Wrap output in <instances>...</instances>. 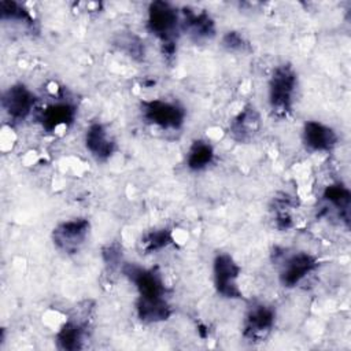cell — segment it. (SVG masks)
Segmentation results:
<instances>
[{"mask_svg":"<svg viewBox=\"0 0 351 351\" xmlns=\"http://www.w3.org/2000/svg\"><path fill=\"white\" fill-rule=\"evenodd\" d=\"M36 101L37 97L33 90L22 82L12 84L1 96V107L7 117L15 123L26 121L33 114Z\"/></svg>","mask_w":351,"mask_h":351,"instance_id":"9c48e42d","label":"cell"},{"mask_svg":"<svg viewBox=\"0 0 351 351\" xmlns=\"http://www.w3.org/2000/svg\"><path fill=\"white\" fill-rule=\"evenodd\" d=\"M77 117V106L70 100H56L44 107L37 115L41 128L53 133L60 128H69L73 125Z\"/></svg>","mask_w":351,"mask_h":351,"instance_id":"4fadbf2b","label":"cell"},{"mask_svg":"<svg viewBox=\"0 0 351 351\" xmlns=\"http://www.w3.org/2000/svg\"><path fill=\"white\" fill-rule=\"evenodd\" d=\"M215 159V149L213 144L204 138H196L191 143L186 155L185 166L189 171L199 173L208 169Z\"/></svg>","mask_w":351,"mask_h":351,"instance_id":"e0dca14e","label":"cell"},{"mask_svg":"<svg viewBox=\"0 0 351 351\" xmlns=\"http://www.w3.org/2000/svg\"><path fill=\"white\" fill-rule=\"evenodd\" d=\"M0 18L1 21H10L30 29H34L36 26V19L30 12V10H27L23 4L15 0L0 1Z\"/></svg>","mask_w":351,"mask_h":351,"instance_id":"ac0fdd59","label":"cell"},{"mask_svg":"<svg viewBox=\"0 0 351 351\" xmlns=\"http://www.w3.org/2000/svg\"><path fill=\"white\" fill-rule=\"evenodd\" d=\"M241 267L228 252H218L213 259V282L221 298L234 300L241 299L243 292L239 287Z\"/></svg>","mask_w":351,"mask_h":351,"instance_id":"8992f818","label":"cell"},{"mask_svg":"<svg viewBox=\"0 0 351 351\" xmlns=\"http://www.w3.org/2000/svg\"><path fill=\"white\" fill-rule=\"evenodd\" d=\"M319 266L318 258L307 251H295L291 254H280L278 282L287 289L296 288L307 276Z\"/></svg>","mask_w":351,"mask_h":351,"instance_id":"5b68a950","label":"cell"},{"mask_svg":"<svg viewBox=\"0 0 351 351\" xmlns=\"http://www.w3.org/2000/svg\"><path fill=\"white\" fill-rule=\"evenodd\" d=\"M121 270L137 291V318L144 324L167 321L173 314V308L160 271L158 269L141 267L136 263H122Z\"/></svg>","mask_w":351,"mask_h":351,"instance_id":"6da1fadb","label":"cell"},{"mask_svg":"<svg viewBox=\"0 0 351 351\" xmlns=\"http://www.w3.org/2000/svg\"><path fill=\"white\" fill-rule=\"evenodd\" d=\"M321 199L326 211L333 213L346 228L350 225V207H351V192L341 181L326 185L322 191Z\"/></svg>","mask_w":351,"mask_h":351,"instance_id":"9a60e30c","label":"cell"},{"mask_svg":"<svg viewBox=\"0 0 351 351\" xmlns=\"http://www.w3.org/2000/svg\"><path fill=\"white\" fill-rule=\"evenodd\" d=\"M84 144L96 162H107L117 151V141L100 122H93L86 128Z\"/></svg>","mask_w":351,"mask_h":351,"instance_id":"7c38bea8","label":"cell"},{"mask_svg":"<svg viewBox=\"0 0 351 351\" xmlns=\"http://www.w3.org/2000/svg\"><path fill=\"white\" fill-rule=\"evenodd\" d=\"M276 324V308L263 302L252 303L243 318V337L251 343L263 341Z\"/></svg>","mask_w":351,"mask_h":351,"instance_id":"ba28073f","label":"cell"},{"mask_svg":"<svg viewBox=\"0 0 351 351\" xmlns=\"http://www.w3.org/2000/svg\"><path fill=\"white\" fill-rule=\"evenodd\" d=\"M101 255H103L104 262L107 265H110L111 267L119 266L122 263V251L117 243H111V244L103 247Z\"/></svg>","mask_w":351,"mask_h":351,"instance_id":"44dd1931","label":"cell"},{"mask_svg":"<svg viewBox=\"0 0 351 351\" xmlns=\"http://www.w3.org/2000/svg\"><path fill=\"white\" fill-rule=\"evenodd\" d=\"M181 12V30H184L195 43L213 40L217 27L213 16L206 10L185 7Z\"/></svg>","mask_w":351,"mask_h":351,"instance_id":"8fae6325","label":"cell"},{"mask_svg":"<svg viewBox=\"0 0 351 351\" xmlns=\"http://www.w3.org/2000/svg\"><path fill=\"white\" fill-rule=\"evenodd\" d=\"M88 335L86 324L81 319H67L56 332L55 343L59 350L77 351L84 348V341Z\"/></svg>","mask_w":351,"mask_h":351,"instance_id":"2e32d148","label":"cell"},{"mask_svg":"<svg viewBox=\"0 0 351 351\" xmlns=\"http://www.w3.org/2000/svg\"><path fill=\"white\" fill-rule=\"evenodd\" d=\"M221 45L228 52L237 53V52L248 51V41L240 32H236V30L226 32L221 38Z\"/></svg>","mask_w":351,"mask_h":351,"instance_id":"ffe728a7","label":"cell"},{"mask_svg":"<svg viewBox=\"0 0 351 351\" xmlns=\"http://www.w3.org/2000/svg\"><path fill=\"white\" fill-rule=\"evenodd\" d=\"M302 143L308 152H330L339 143V134L332 126L310 119L303 123Z\"/></svg>","mask_w":351,"mask_h":351,"instance_id":"30bf717a","label":"cell"},{"mask_svg":"<svg viewBox=\"0 0 351 351\" xmlns=\"http://www.w3.org/2000/svg\"><path fill=\"white\" fill-rule=\"evenodd\" d=\"M262 129V118L252 104L244 106L229 123V136L237 143L254 140Z\"/></svg>","mask_w":351,"mask_h":351,"instance_id":"5bb4252c","label":"cell"},{"mask_svg":"<svg viewBox=\"0 0 351 351\" xmlns=\"http://www.w3.org/2000/svg\"><path fill=\"white\" fill-rule=\"evenodd\" d=\"M138 243L144 254H155L173 243V233L167 228H155L143 233Z\"/></svg>","mask_w":351,"mask_h":351,"instance_id":"d6986e66","label":"cell"},{"mask_svg":"<svg viewBox=\"0 0 351 351\" xmlns=\"http://www.w3.org/2000/svg\"><path fill=\"white\" fill-rule=\"evenodd\" d=\"M90 232V222L88 218L77 217L59 222L51 233L52 243L59 252L66 255L77 254L85 244Z\"/></svg>","mask_w":351,"mask_h":351,"instance_id":"52a82bcc","label":"cell"},{"mask_svg":"<svg viewBox=\"0 0 351 351\" xmlns=\"http://www.w3.org/2000/svg\"><path fill=\"white\" fill-rule=\"evenodd\" d=\"M141 118L162 130H178L184 126L186 111L176 100L151 99L143 100L140 104Z\"/></svg>","mask_w":351,"mask_h":351,"instance_id":"277c9868","label":"cell"},{"mask_svg":"<svg viewBox=\"0 0 351 351\" xmlns=\"http://www.w3.org/2000/svg\"><path fill=\"white\" fill-rule=\"evenodd\" d=\"M298 73L293 66L282 63L274 67L267 81V103L277 119L287 118L295 104Z\"/></svg>","mask_w":351,"mask_h":351,"instance_id":"3957f363","label":"cell"},{"mask_svg":"<svg viewBox=\"0 0 351 351\" xmlns=\"http://www.w3.org/2000/svg\"><path fill=\"white\" fill-rule=\"evenodd\" d=\"M147 30L160 43L162 53H176L177 38L181 32V12L171 3L156 0L147 10Z\"/></svg>","mask_w":351,"mask_h":351,"instance_id":"7a4b0ae2","label":"cell"}]
</instances>
